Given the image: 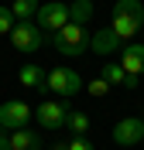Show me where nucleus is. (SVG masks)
<instances>
[{
  "mask_svg": "<svg viewBox=\"0 0 144 150\" xmlns=\"http://www.w3.org/2000/svg\"><path fill=\"white\" fill-rule=\"evenodd\" d=\"M144 24V4L141 0H117L113 4V21H110V28L113 34L124 41V38H134Z\"/></svg>",
  "mask_w": 144,
  "mask_h": 150,
  "instance_id": "1",
  "label": "nucleus"
},
{
  "mask_svg": "<svg viewBox=\"0 0 144 150\" xmlns=\"http://www.w3.org/2000/svg\"><path fill=\"white\" fill-rule=\"evenodd\" d=\"M55 51L65 58H79L82 51H89V31L82 24H65L62 31H55Z\"/></svg>",
  "mask_w": 144,
  "mask_h": 150,
  "instance_id": "2",
  "label": "nucleus"
},
{
  "mask_svg": "<svg viewBox=\"0 0 144 150\" xmlns=\"http://www.w3.org/2000/svg\"><path fill=\"white\" fill-rule=\"evenodd\" d=\"M10 45L17 48V51H24V55H34V51L45 45V31H41L34 21H17L14 31H10Z\"/></svg>",
  "mask_w": 144,
  "mask_h": 150,
  "instance_id": "3",
  "label": "nucleus"
},
{
  "mask_svg": "<svg viewBox=\"0 0 144 150\" xmlns=\"http://www.w3.org/2000/svg\"><path fill=\"white\" fill-rule=\"evenodd\" d=\"M48 92L62 96V99L82 92V79H79V72H76V68H65V65L52 68V72H48Z\"/></svg>",
  "mask_w": 144,
  "mask_h": 150,
  "instance_id": "4",
  "label": "nucleus"
},
{
  "mask_svg": "<svg viewBox=\"0 0 144 150\" xmlns=\"http://www.w3.org/2000/svg\"><path fill=\"white\" fill-rule=\"evenodd\" d=\"M34 24H38L41 31H62L69 24V4H62V0H52V4H41L38 14H34Z\"/></svg>",
  "mask_w": 144,
  "mask_h": 150,
  "instance_id": "5",
  "label": "nucleus"
},
{
  "mask_svg": "<svg viewBox=\"0 0 144 150\" xmlns=\"http://www.w3.org/2000/svg\"><path fill=\"white\" fill-rule=\"evenodd\" d=\"M31 116H34V112H31V106H28V103H21V99H10V103H4V106H0V130H7V133L24 130Z\"/></svg>",
  "mask_w": 144,
  "mask_h": 150,
  "instance_id": "6",
  "label": "nucleus"
},
{
  "mask_svg": "<svg viewBox=\"0 0 144 150\" xmlns=\"http://www.w3.org/2000/svg\"><path fill=\"white\" fill-rule=\"evenodd\" d=\"M113 140L120 143V147L144 143V120H137V116H124V120H117V126H113Z\"/></svg>",
  "mask_w": 144,
  "mask_h": 150,
  "instance_id": "7",
  "label": "nucleus"
},
{
  "mask_svg": "<svg viewBox=\"0 0 144 150\" xmlns=\"http://www.w3.org/2000/svg\"><path fill=\"white\" fill-rule=\"evenodd\" d=\"M65 116H69V109L62 103H41L38 109H34V120H38L41 130H58V126H65Z\"/></svg>",
  "mask_w": 144,
  "mask_h": 150,
  "instance_id": "8",
  "label": "nucleus"
},
{
  "mask_svg": "<svg viewBox=\"0 0 144 150\" xmlns=\"http://www.w3.org/2000/svg\"><path fill=\"white\" fill-rule=\"evenodd\" d=\"M120 45H124V41L113 34V28H100V31L89 34V51H96V55H113Z\"/></svg>",
  "mask_w": 144,
  "mask_h": 150,
  "instance_id": "9",
  "label": "nucleus"
},
{
  "mask_svg": "<svg viewBox=\"0 0 144 150\" xmlns=\"http://www.w3.org/2000/svg\"><path fill=\"white\" fill-rule=\"evenodd\" d=\"M120 68H124L127 75H144V45H137V41L124 45V55H120Z\"/></svg>",
  "mask_w": 144,
  "mask_h": 150,
  "instance_id": "10",
  "label": "nucleus"
},
{
  "mask_svg": "<svg viewBox=\"0 0 144 150\" xmlns=\"http://www.w3.org/2000/svg\"><path fill=\"white\" fill-rule=\"evenodd\" d=\"M17 82L24 85V89H38V92H45V89H48V75H45L41 65H21Z\"/></svg>",
  "mask_w": 144,
  "mask_h": 150,
  "instance_id": "11",
  "label": "nucleus"
},
{
  "mask_svg": "<svg viewBox=\"0 0 144 150\" xmlns=\"http://www.w3.org/2000/svg\"><path fill=\"white\" fill-rule=\"evenodd\" d=\"M10 150H45L41 147V133H34V130H14L10 133Z\"/></svg>",
  "mask_w": 144,
  "mask_h": 150,
  "instance_id": "12",
  "label": "nucleus"
},
{
  "mask_svg": "<svg viewBox=\"0 0 144 150\" xmlns=\"http://www.w3.org/2000/svg\"><path fill=\"white\" fill-rule=\"evenodd\" d=\"M93 0H72V4H69V24H82V28H86V21L93 17Z\"/></svg>",
  "mask_w": 144,
  "mask_h": 150,
  "instance_id": "13",
  "label": "nucleus"
},
{
  "mask_svg": "<svg viewBox=\"0 0 144 150\" xmlns=\"http://www.w3.org/2000/svg\"><path fill=\"white\" fill-rule=\"evenodd\" d=\"M38 0H14V4H10V14H14V17L17 21H31L34 17V14H38Z\"/></svg>",
  "mask_w": 144,
  "mask_h": 150,
  "instance_id": "14",
  "label": "nucleus"
},
{
  "mask_svg": "<svg viewBox=\"0 0 144 150\" xmlns=\"http://www.w3.org/2000/svg\"><path fill=\"white\" fill-rule=\"evenodd\" d=\"M65 126L76 133V137H82V133L89 130V116H86V112H76V109H72V112L65 116Z\"/></svg>",
  "mask_w": 144,
  "mask_h": 150,
  "instance_id": "15",
  "label": "nucleus"
},
{
  "mask_svg": "<svg viewBox=\"0 0 144 150\" xmlns=\"http://www.w3.org/2000/svg\"><path fill=\"white\" fill-rule=\"evenodd\" d=\"M103 79L110 82V89H113V85H124L127 82V72L120 65H103Z\"/></svg>",
  "mask_w": 144,
  "mask_h": 150,
  "instance_id": "16",
  "label": "nucleus"
},
{
  "mask_svg": "<svg viewBox=\"0 0 144 150\" xmlns=\"http://www.w3.org/2000/svg\"><path fill=\"white\" fill-rule=\"evenodd\" d=\"M14 31V14L10 7H0V34H10Z\"/></svg>",
  "mask_w": 144,
  "mask_h": 150,
  "instance_id": "17",
  "label": "nucleus"
},
{
  "mask_svg": "<svg viewBox=\"0 0 144 150\" xmlns=\"http://www.w3.org/2000/svg\"><path fill=\"white\" fill-rule=\"evenodd\" d=\"M110 92V82H106L103 75H100V79H93V82H89V96H96V99H100V96H106Z\"/></svg>",
  "mask_w": 144,
  "mask_h": 150,
  "instance_id": "18",
  "label": "nucleus"
},
{
  "mask_svg": "<svg viewBox=\"0 0 144 150\" xmlns=\"http://www.w3.org/2000/svg\"><path fill=\"white\" fill-rule=\"evenodd\" d=\"M69 150H93V143H89L86 137H76V140L69 143Z\"/></svg>",
  "mask_w": 144,
  "mask_h": 150,
  "instance_id": "19",
  "label": "nucleus"
},
{
  "mask_svg": "<svg viewBox=\"0 0 144 150\" xmlns=\"http://www.w3.org/2000/svg\"><path fill=\"white\" fill-rule=\"evenodd\" d=\"M0 150H10V133L0 130Z\"/></svg>",
  "mask_w": 144,
  "mask_h": 150,
  "instance_id": "20",
  "label": "nucleus"
},
{
  "mask_svg": "<svg viewBox=\"0 0 144 150\" xmlns=\"http://www.w3.org/2000/svg\"><path fill=\"white\" fill-rule=\"evenodd\" d=\"M137 82H141V75H127V82H124V85H127V89H137Z\"/></svg>",
  "mask_w": 144,
  "mask_h": 150,
  "instance_id": "21",
  "label": "nucleus"
},
{
  "mask_svg": "<svg viewBox=\"0 0 144 150\" xmlns=\"http://www.w3.org/2000/svg\"><path fill=\"white\" fill-rule=\"evenodd\" d=\"M52 150H69V143H55V147H52Z\"/></svg>",
  "mask_w": 144,
  "mask_h": 150,
  "instance_id": "22",
  "label": "nucleus"
},
{
  "mask_svg": "<svg viewBox=\"0 0 144 150\" xmlns=\"http://www.w3.org/2000/svg\"><path fill=\"white\" fill-rule=\"evenodd\" d=\"M62 4H65V0H62ZM69 4H72V0H69Z\"/></svg>",
  "mask_w": 144,
  "mask_h": 150,
  "instance_id": "23",
  "label": "nucleus"
}]
</instances>
